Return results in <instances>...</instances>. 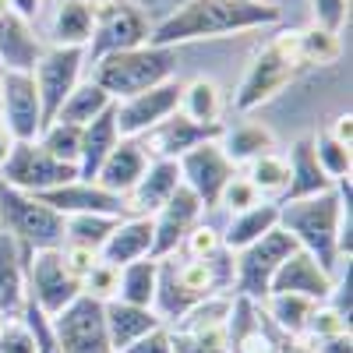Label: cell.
<instances>
[{
	"instance_id": "cell-1",
	"label": "cell",
	"mask_w": 353,
	"mask_h": 353,
	"mask_svg": "<svg viewBox=\"0 0 353 353\" xmlns=\"http://www.w3.org/2000/svg\"><path fill=\"white\" fill-rule=\"evenodd\" d=\"M279 226L336 276L350 265V181L297 201H279Z\"/></svg>"
},
{
	"instance_id": "cell-2",
	"label": "cell",
	"mask_w": 353,
	"mask_h": 353,
	"mask_svg": "<svg viewBox=\"0 0 353 353\" xmlns=\"http://www.w3.org/2000/svg\"><path fill=\"white\" fill-rule=\"evenodd\" d=\"M279 21V8L272 0H181L166 11V18L152 21V46H176L194 39H223L237 32H254Z\"/></svg>"
},
{
	"instance_id": "cell-3",
	"label": "cell",
	"mask_w": 353,
	"mask_h": 353,
	"mask_svg": "<svg viewBox=\"0 0 353 353\" xmlns=\"http://www.w3.org/2000/svg\"><path fill=\"white\" fill-rule=\"evenodd\" d=\"M301 71H304V61L297 53V32H279L276 39L265 43L254 53V61L248 64L237 92H233V110L237 113L261 110L279 92H286V88L297 81Z\"/></svg>"
},
{
	"instance_id": "cell-4",
	"label": "cell",
	"mask_w": 353,
	"mask_h": 353,
	"mask_svg": "<svg viewBox=\"0 0 353 353\" xmlns=\"http://www.w3.org/2000/svg\"><path fill=\"white\" fill-rule=\"evenodd\" d=\"M173 64H176L173 46L145 43V46H131V50L103 53L99 61H92V81L117 103V99L138 96L145 88L173 78Z\"/></svg>"
},
{
	"instance_id": "cell-5",
	"label": "cell",
	"mask_w": 353,
	"mask_h": 353,
	"mask_svg": "<svg viewBox=\"0 0 353 353\" xmlns=\"http://www.w3.org/2000/svg\"><path fill=\"white\" fill-rule=\"evenodd\" d=\"M92 8V39L85 46L88 64L103 53L145 46L152 36V18L138 0H88Z\"/></svg>"
},
{
	"instance_id": "cell-6",
	"label": "cell",
	"mask_w": 353,
	"mask_h": 353,
	"mask_svg": "<svg viewBox=\"0 0 353 353\" xmlns=\"http://www.w3.org/2000/svg\"><path fill=\"white\" fill-rule=\"evenodd\" d=\"M0 216H4L8 233L25 251L64 244V216L53 205H46L39 194H25L0 184Z\"/></svg>"
},
{
	"instance_id": "cell-7",
	"label": "cell",
	"mask_w": 353,
	"mask_h": 353,
	"mask_svg": "<svg viewBox=\"0 0 353 353\" xmlns=\"http://www.w3.org/2000/svg\"><path fill=\"white\" fill-rule=\"evenodd\" d=\"M25 286L32 301L46 318L61 314L81 297V279L68 269L61 248H39L25 258Z\"/></svg>"
},
{
	"instance_id": "cell-8",
	"label": "cell",
	"mask_w": 353,
	"mask_h": 353,
	"mask_svg": "<svg viewBox=\"0 0 353 353\" xmlns=\"http://www.w3.org/2000/svg\"><path fill=\"white\" fill-rule=\"evenodd\" d=\"M297 251V241L290 237L283 226L269 230L265 237H258L254 244H248L244 251L233 254V293L248 301H261L272 286V276L283 265L286 254Z\"/></svg>"
},
{
	"instance_id": "cell-9",
	"label": "cell",
	"mask_w": 353,
	"mask_h": 353,
	"mask_svg": "<svg viewBox=\"0 0 353 353\" xmlns=\"http://www.w3.org/2000/svg\"><path fill=\"white\" fill-rule=\"evenodd\" d=\"M71 181H78V170L53 159L39 141H14L11 156L0 166V184L25 191V194H43Z\"/></svg>"
},
{
	"instance_id": "cell-10",
	"label": "cell",
	"mask_w": 353,
	"mask_h": 353,
	"mask_svg": "<svg viewBox=\"0 0 353 353\" xmlns=\"http://www.w3.org/2000/svg\"><path fill=\"white\" fill-rule=\"evenodd\" d=\"M85 68H88V57L78 46H46L43 50V57L32 68V78H36V88H39V103H43L46 124L57 117L61 103L74 92V85L81 81Z\"/></svg>"
},
{
	"instance_id": "cell-11",
	"label": "cell",
	"mask_w": 353,
	"mask_h": 353,
	"mask_svg": "<svg viewBox=\"0 0 353 353\" xmlns=\"http://www.w3.org/2000/svg\"><path fill=\"white\" fill-rule=\"evenodd\" d=\"M53 339L61 346V353H113L106 321H103V304L78 297L71 307L50 318Z\"/></svg>"
},
{
	"instance_id": "cell-12",
	"label": "cell",
	"mask_w": 353,
	"mask_h": 353,
	"mask_svg": "<svg viewBox=\"0 0 353 353\" xmlns=\"http://www.w3.org/2000/svg\"><path fill=\"white\" fill-rule=\"evenodd\" d=\"M176 103H181V81L176 78H166V81L145 88L138 96L117 99L113 103L117 134L121 138H141L149 128H156L170 113H176Z\"/></svg>"
},
{
	"instance_id": "cell-13",
	"label": "cell",
	"mask_w": 353,
	"mask_h": 353,
	"mask_svg": "<svg viewBox=\"0 0 353 353\" xmlns=\"http://www.w3.org/2000/svg\"><path fill=\"white\" fill-rule=\"evenodd\" d=\"M0 121L8 124L14 141H36L39 131L46 128L32 71H4V88H0Z\"/></svg>"
},
{
	"instance_id": "cell-14",
	"label": "cell",
	"mask_w": 353,
	"mask_h": 353,
	"mask_svg": "<svg viewBox=\"0 0 353 353\" xmlns=\"http://www.w3.org/2000/svg\"><path fill=\"white\" fill-rule=\"evenodd\" d=\"M176 170H181V184L198 194V201L205 209H216L219 191L226 188L230 176L237 173V166H233L226 159V152L219 149V138H209V141L194 145V149H188L176 159Z\"/></svg>"
},
{
	"instance_id": "cell-15",
	"label": "cell",
	"mask_w": 353,
	"mask_h": 353,
	"mask_svg": "<svg viewBox=\"0 0 353 353\" xmlns=\"http://www.w3.org/2000/svg\"><path fill=\"white\" fill-rule=\"evenodd\" d=\"M32 25L43 46L85 50L92 39V8H88V0H43Z\"/></svg>"
},
{
	"instance_id": "cell-16",
	"label": "cell",
	"mask_w": 353,
	"mask_h": 353,
	"mask_svg": "<svg viewBox=\"0 0 353 353\" xmlns=\"http://www.w3.org/2000/svg\"><path fill=\"white\" fill-rule=\"evenodd\" d=\"M205 205L198 201V194L191 188H176L170 194V201L152 216V258H170L181 251V241L191 233L194 223L205 219Z\"/></svg>"
},
{
	"instance_id": "cell-17",
	"label": "cell",
	"mask_w": 353,
	"mask_h": 353,
	"mask_svg": "<svg viewBox=\"0 0 353 353\" xmlns=\"http://www.w3.org/2000/svg\"><path fill=\"white\" fill-rule=\"evenodd\" d=\"M219 131H223V124L219 128L194 124V121H188V117L176 110V113L166 117V121H159L156 128L145 131L138 138V145L145 149L149 159H181L188 149H194V145L209 141V138H219Z\"/></svg>"
},
{
	"instance_id": "cell-18",
	"label": "cell",
	"mask_w": 353,
	"mask_h": 353,
	"mask_svg": "<svg viewBox=\"0 0 353 353\" xmlns=\"http://www.w3.org/2000/svg\"><path fill=\"white\" fill-rule=\"evenodd\" d=\"M332 290H336V276L314 254H307L301 248L283 258V265L272 276V286H269V293H301V297H311L318 304H325L332 297Z\"/></svg>"
},
{
	"instance_id": "cell-19",
	"label": "cell",
	"mask_w": 353,
	"mask_h": 353,
	"mask_svg": "<svg viewBox=\"0 0 353 353\" xmlns=\"http://www.w3.org/2000/svg\"><path fill=\"white\" fill-rule=\"evenodd\" d=\"M43 50L32 21L14 8H0V71H32Z\"/></svg>"
},
{
	"instance_id": "cell-20",
	"label": "cell",
	"mask_w": 353,
	"mask_h": 353,
	"mask_svg": "<svg viewBox=\"0 0 353 353\" xmlns=\"http://www.w3.org/2000/svg\"><path fill=\"white\" fill-rule=\"evenodd\" d=\"M176 188H181L176 159H149L145 173L138 176V184L121 198L124 201V216H156Z\"/></svg>"
},
{
	"instance_id": "cell-21",
	"label": "cell",
	"mask_w": 353,
	"mask_h": 353,
	"mask_svg": "<svg viewBox=\"0 0 353 353\" xmlns=\"http://www.w3.org/2000/svg\"><path fill=\"white\" fill-rule=\"evenodd\" d=\"M46 205H53L64 219L68 216H85V212H96V216H124V201L110 194L106 188H99L96 181H71L61 184L53 191L39 194Z\"/></svg>"
},
{
	"instance_id": "cell-22",
	"label": "cell",
	"mask_w": 353,
	"mask_h": 353,
	"mask_svg": "<svg viewBox=\"0 0 353 353\" xmlns=\"http://www.w3.org/2000/svg\"><path fill=\"white\" fill-rule=\"evenodd\" d=\"M138 258H152V216H121L99 248V261L106 265H128Z\"/></svg>"
},
{
	"instance_id": "cell-23",
	"label": "cell",
	"mask_w": 353,
	"mask_h": 353,
	"mask_svg": "<svg viewBox=\"0 0 353 353\" xmlns=\"http://www.w3.org/2000/svg\"><path fill=\"white\" fill-rule=\"evenodd\" d=\"M286 170H290V181H286V194L283 201H297V198H311L321 191H332L336 181L321 170L318 156H314V141L311 138H297L290 145V156H286Z\"/></svg>"
},
{
	"instance_id": "cell-24",
	"label": "cell",
	"mask_w": 353,
	"mask_h": 353,
	"mask_svg": "<svg viewBox=\"0 0 353 353\" xmlns=\"http://www.w3.org/2000/svg\"><path fill=\"white\" fill-rule=\"evenodd\" d=\"M145 166H149V156H145V149L138 145V138H121L110 149V156L103 159V166L96 173V184L106 188L117 198H124L138 184V176L145 173Z\"/></svg>"
},
{
	"instance_id": "cell-25",
	"label": "cell",
	"mask_w": 353,
	"mask_h": 353,
	"mask_svg": "<svg viewBox=\"0 0 353 353\" xmlns=\"http://www.w3.org/2000/svg\"><path fill=\"white\" fill-rule=\"evenodd\" d=\"M103 321H106V336H110L113 353H124L145 332H152L156 325H166L156 314V307H138V304H124V301L103 304Z\"/></svg>"
},
{
	"instance_id": "cell-26",
	"label": "cell",
	"mask_w": 353,
	"mask_h": 353,
	"mask_svg": "<svg viewBox=\"0 0 353 353\" xmlns=\"http://www.w3.org/2000/svg\"><path fill=\"white\" fill-rule=\"evenodd\" d=\"M25 258H28V251L8 230H0V314H8V318H18L28 301Z\"/></svg>"
},
{
	"instance_id": "cell-27",
	"label": "cell",
	"mask_w": 353,
	"mask_h": 353,
	"mask_svg": "<svg viewBox=\"0 0 353 353\" xmlns=\"http://www.w3.org/2000/svg\"><path fill=\"white\" fill-rule=\"evenodd\" d=\"M258 307L276 332H283L290 339H301L307 332V321H311L318 301L301 297V293H265L258 301Z\"/></svg>"
},
{
	"instance_id": "cell-28",
	"label": "cell",
	"mask_w": 353,
	"mask_h": 353,
	"mask_svg": "<svg viewBox=\"0 0 353 353\" xmlns=\"http://www.w3.org/2000/svg\"><path fill=\"white\" fill-rule=\"evenodd\" d=\"M279 226V201H258L244 212H233L226 230H223V248L226 251H244L248 244H254L258 237H265L269 230Z\"/></svg>"
},
{
	"instance_id": "cell-29",
	"label": "cell",
	"mask_w": 353,
	"mask_h": 353,
	"mask_svg": "<svg viewBox=\"0 0 353 353\" xmlns=\"http://www.w3.org/2000/svg\"><path fill=\"white\" fill-rule=\"evenodd\" d=\"M121 141L117 134V121H113V106L106 113H99L96 121H88L81 128V156H78V181H96V173L103 166V159L110 156V149Z\"/></svg>"
},
{
	"instance_id": "cell-30",
	"label": "cell",
	"mask_w": 353,
	"mask_h": 353,
	"mask_svg": "<svg viewBox=\"0 0 353 353\" xmlns=\"http://www.w3.org/2000/svg\"><path fill=\"white\" fill-rule=\"evenodd\" d=\"M219 149L226 152V159L233 166H248L251 159H258L265 152H276V134L258 121H244V124L219 131Z\"/></svg>"
},
{
	"instance_id": "cell-31",
	"label": "cell",
	"mask_w": 353,
	"mask_h": 353,
	"mask_svg": "<svg viewBox=\"0 0 353 353\" xmlns=\"http://www.w3.org/2000/svg\"><path fill=\"white\" fill-rule=\"evenodd\" d=\"M188 121L194 124H209V128H219V117H223V88L212 81V78H191V81H181V103H176Z\"/></svg>"
},
{
	"instance_id": "cell-32",
	"label": "cell",
	"mask_w": 353,
	"mask_h": 353,
	"mask_svg": "<svg viewBox=\"0 0 353 353\" xmlns=\"http://www.w3.org/2000/svg\"><path fill=\"white\" fill-rule=\"evenodd\" d=\"M156 283H159V258H138L121 265V283H117V301L152 307L156 301Z\"/></svg>"
},
{
	"instance_id": "cell-33",
	"label": "cell",
	"mask_w": 353,
	"mask_h": 353,
	"mask_svg": "<svg viewBox=\"0 0 353 353\" xmlns=\"http://www.w3.org/2000/svg\"><path fill=\"white\" fill-rule=\"evenodd\" d=\"M113 106V99L103 92V88L92 81V78H81L74 85V92L61 103L53 121H64V124H74V128H85L88 121H96L99 113H106Z\"/></svg>"
},
{
	"instance_id": "cell-34",
	"label": "cell",
	"mask_w": 353,
	"mask_h": 353,
	"mask_svg": "<svg viewBox=\"0 0 353 353\" xmlns=\"http://www.w3.org/2000/svg\"><path fill=\"white\" fill-rule=\"evenodd\" d=\"M297 53H301L304 68H329L343 57V39L332 28L311 25V28H301L297 32Z\"/></svg>"
},
{
	"instance_id": "cell-35",
	"label": "cell",
	"mask_w": 353,
	"mask_h": 353,
	"mask_svg": "<svg viewBox=\"0 0 353 353\" xmlns=\"http://www.w3.org/2000/svg\"><path fill=\"white\" fill-rule=\"evenodd\" d=\"M248 181L258 188L261 198H283L286 194V181H290V170H286V156L279 152H265L258 159L248 163Z\"/></svg>"
},
{
	"instance_id": "cell-36",
	"label": "cell",
	"mask_w": 353,
	"mask_h": 353,
	"mask_svg": "<svg viewBox=\"0 0 353 353\" xmlns=\"http://www.w3.org/2000/svg\"><path fill=\"white\" fill-rule=\"evenodd\" d=\"M36 141L43 145V149H46L53 159H61V163H68V166L78 170V156H81V128L64 124V121H50V124L39 131Z\"/></svg>"
},
{
	"instance_id": "cell-37",
	"label": "cell",
	"mask_w": 353,
	"mask_h": 353,
	"mask_svg": "<svg viewBox=\"0 0 353 353\" xmlns=\"http://www.w3.org/2000/svg\"><path fill=\"white\" fill-rule=\"evenodd\" d=\"M117 219L121 216H96V212H85V216H68L64 219V241L71 244H85V248H103L106 237L113 233Z\"/></svg>"
},
{
	"instance_id": "cell-38",
	"label": "cell",
	"mask_w": 353,
	"mask_h": 353,
	"mask_svg": "<svg viewBox=\"0 0 353 353\" xmlns=\"http://www.w3.org/2000/svg\"><path fill=\"white\" fill-rule=\"evenodd\" d=\"M311 141H314V156H318L321 170H325L332 181H350V170H353V152H350V145L336 141L329 131L314 134Z\"/></svg>"
},
{
	"instance_id": "cell-39",
	"label": "cell",
	"mask_w": 353,
	"mask_h": 353,
	"mask_svg": "<svg viewBox=\"0 0 353 353\" xmlns=\"http://www.w3.org/2000/svg\"><path fill=\"white\" fill-rule=\"evenodd\" d=\"M117 283H121V269L99 261V265H92L88 276H81V297L96 301V304H110V301H117Z\"/></svg>"
},
{
	"instance_id": "cell-40",
	"label": "cell",
	"mask_w": 353,
	"mask_h": 353,
	"mask_svg": "<svg viewBox=\"0 0 353 353\" xmlns=\"http://www.w3.org/2000/svg\"><path fill=\"white\" fill-rule=\"evenodd\" d=\"M223 251V230H216L212 223H194L191 233L181 241V251L176 254H184V258H212Z\"/></svg>"
},
{
	"instance_id": "cell-41",
	"label": "cell",
	"mask_w": 353,
	"mask_h": 353,
	"mask_svg": "<svg viewBox=\"0 0 353 353\" xmlns=\"http://www.w3.org/2000/svg\"><path fill=\"white\" fill-rule=\"evenodd\" d=\"M258 201H269V198H261V194H258V188L248 181L244 173H233L230 181H226V188L219 191L216 209L223 205V209L233 216V212H244V209H251V205H258Z\"/></svg>"
},
{
	"instance_id": "cell-42",
	"label": "cell",
	"mask_w": 353,
	"mask_h": 353,
	"mask_svg": "<svg viewBox=\"0 0 353 353\" xmlns=\"http://www.w3.org/2000/svg\"><path fill=\"white\" fill-rule=\"evenodd\" d=\"M0 353H39L36 336L21 314L4 321V329H0Z\"/></svg>"
},
{
	"instance_id": "cell-43",
	"label": "cell",
	"mask_w": 353,
	"mask_h": 353,
	"mask_svg": "<svg viewBox=\"0 0 353 353\" xmlns=\"http://www.w3.org/2000/svg\"><path fill=\"white\" fill-rule=\"evenodd\" d=\"M311 14H314V25L343 32V25L350 18V0H311Z\"/></svg>"
},
{
	"instance_id": "cell-44",
	"label": "cell",
	"mask_w": 353,
	"mask_h": 353,
	"mask_svg": "<svg viewBox=\"0 0 353 353\" xmlns=\"http://www.w3.org/2000/svg\"><path fill=\"white\" fill-rule=\"evenodd\" d=\"M61 254H64L68 269H71L78 279L92 272V265H99V251H96V248H85V244H71V241H64V244H61Z\"/></svg>"
},
{
	"instance_id": "cell-45",
	"label": "cell",
	"mask_w": 353,
	"mask_h": 353,
	"mask_svg": "<svg viewBox=\"0 0 353 353\" xmlns=\"http://www.w3.org/2000/svg\"><path fill=\"white\" fill-rule=\"evenodd\" d=\"M124 353H173V339H170V325H156L152 332H145L141 339H134Z\"/></svg>"
},
{
	"instance_id": "cell-46",
	"label": "cell",
	"mask_w": 353,
	"mask_h": 353,
	"mask_svg": "<svg viewBox=\"0 0 353 353\" xmlns=\"http://www.w3.org/2000/svg\"><path fill=\"white\" fill-rule=\"evenodd\" d=\"M329 134H332L336 141L350 145V141H353V117H350V113H339L336 121H332V128H329Z\"/></svg>"
},
{
	"instance_id": "cell-47",
	"label": "cell",
	"mask_w": 353,
	"mask_h": 353,
	"mask_svg": "<svg viewBox=\"0 0 353 353\" xmlns=\"http://www.w3.org/2000/svg\"><path fill=\"white\" fill-rule=\"evenodd\" d=\"M11 149H14V138H11V131H8V124L0 121V166H4V159L11 156Z\"/></svg>"
},
{
	"instance_id": "cell-48",
	"label": "cell",
	"mask_w": 353,
	"mask_h": 353,
	"mask_svg": "<svg viewBox=\"0 0 353 353\" xmlns=\"http://www.w3.org/2000/svg\"><path fill=\"white\" fill-rule=\"evenodd\" d=\"M39 4H43V0H11V8H14L18 14H25L28 21H32V18H36V11H39Z\"/></svg>"
},
{
	"instance_id": "cell-49",
	"label": "cell",
	"mask_w": 353,
	"mask_h": 353,
	"mask_svg": "<svg viewBox=\"0 0 353 353\" xmlns=\"http://www.w3.org/2000/svg\"><path fill=\"white\" fill-rule=\"evenodd\" d=\"M279 353H311V346H307L304 339H293V343H290V346H283Z\"/></svg>"
},
{
	"instance_id": "cell-50",
	"label": "cell",
	"mask_w": 353,
	"mask_h": 353,
	"mask_svg": "<svg viewBox=\"0 0 353 353\" xmlns=\"http://www.w3.org/2000/svg\"><path fill=\"white\" fill-rule=\"evenodd\" d=\"M138 4H141L145 11H149V4H170V8H176V4H181V0H138Z\"/></svg>"
},
{
	"instance_id": "cell-51",
	"label": "cell",
	"mask_w": 353,
	"mask_h": 353,
	"mask_svg": "<svg viewBox=\"0 0 353 353\" xmlns=\"http://www.w3.org/2000/svg\"><path fill=\"white\" fill-rule=\"evenodd\" d=\"M4 321H8V314H0V329H4Z\"/></svg>"
},
{
	"instance_id": "cell-52",
	"label": "cell",
	"mask_w": 353,
	"mask_h": 353,
	"mask_svg": "<svg viewBox=\"0 0 353 353\" xmlns=\"http://www.w3.org/2000/svg\"><path fill=\"white\" fill-rule=\"evenodd\" d=\"M0 88H4V71H0Z\"/></svg>"
}]
</instances>
